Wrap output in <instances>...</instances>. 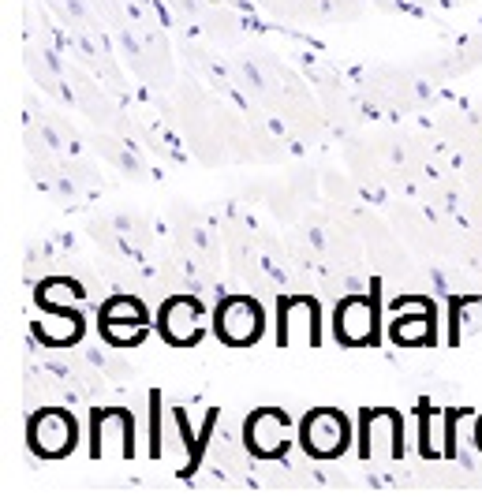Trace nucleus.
Instances as JSON below:
<instances>
[{
	"mask_svg": "<svg viewBox=\"0 0 482 504\" xmlns=\"http://www.w3.org/2000/svg\"><path fill=\"white\" fill-rule=\"evenodd\" d=\"M217 329L228 344H250L262 333V310L250 299H228L217 310Z\"/></svg>",
	"mask_w": 482,
	"mask_h": 504,
	"instance_id": "nucleus-1",
	"label": "nucleus"
},
{
	"mask_svg": "<svg viewBox=\"0 0 482 504\" xmlns=\"http://www.w3.org/2000/svg\"><path fill=\"white\" fill-rule=\"evenodd\" d=\"M31 445L41 452V456H64L75 445V422L64 411H45L34 418L31 426Z\"/></svg>",
	"mask_w": 482,
	"mask_h": 504,
	"instance_id": "nucleus-2",
	"label": "nucleus"
},
{
	"mask_svg": "<svg viewBox=\"0 0 482 504\" xmlns=\"http://www.w3.org/2000/svg\"><path fill=\"white\" fill-rule=\"evenodd\" d=\"M348 441L344 418L333 411H318L307 426H303V448H311L314 456H337Z\"/></svg>",
	"mask_w": 482,
	"mask_h": 504,
	"instance_id": "nucleus-3",
	"label": "nucleus"
},
{
	"mask_svg": "<svg viewBox=\"0 0 482 504\" xmlns=\"http://www.w3.org/2000/svg\"><path fill=\"white\" fill-rule=\"evenodd\" d=\"M363 456H400V422L382 411L363 418Z\"/></svg>",
	"mask_w": 482,
	"mask_h": 504,
	"instance_id": "nucleus-4",
	"label": "nucleus"
},
{
	"mask_svg": "<svg viewBox=\"0 0 482 504\" xmlns=\"http://www.w3.org/2000/svg\"><path fill=\"white\" fill-rule=\"evenodd\" d=\"M250 434V448L259 452V456H281L285 445H288V434H285V418L273 415V411H259L247 426Z\"/></svg>",
	"mask_w": 482,
	"mask_h": 504,
	"instance_id": "nucleus-5",
	"label": "nucleus"
},
{
	"mask_svg": "<svg viewBox=\"0 0 482 504\" xmlns=\"http://www.w3.org/2000/svg\"><path fill=\"white\" fill-rule=\"evenodd\" d=\"M198 321H202L198 302H191V299H176V302H168L165 314H161V329H165L168 340L187 344V340H195L198 329H202Z\"/></svg>",
	"mask_w": 482,
	"mask_h": 504,
	"instance_id": "nucleus-6",
	"label": "nucleus"
},
{
	"mask_svg": "<svg viewBox=\"0 0 482 504\" xmlns=\"http://www.w3.org/2000/svg\"><path fill=\"white\" fill-rule=\"evenodd\" d=\"M337 333L348 344H367L374 337V307L367 299H348L337 314Z\"/></svg>",
	"mask_w": 482,
	"mask_h": 504,
	"instance_id": "nucleus-7",
	"label": "nucleus"
},
{
	"mask_svg": "<svg viewBox=\"0 0 482 504\" xmlns=\"http://www.w3.org/2000/svg\"><path fill=\"white\" fill-rule=\"evenodd\" d=\"M478 448H482V426H478Z\"/></svg>",
	"mask_w": 482,
	"mask_h": 504,
	"instance_id": "nucleus-8",
	"label": "nucleus"
}]
</instances>
